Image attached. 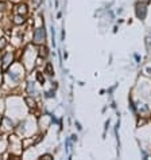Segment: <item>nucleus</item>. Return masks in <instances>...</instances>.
<instances>
[{"mask_svg": "<svg viewBox=\"0 0 151 160\" xmlns=\"http://www.w3.org/2000/svg\"><path fill=\"white\" fill-rule=\"evenodd\" d=\"M15 12H16L18 15H23V16H26L27 12H29V8H27V6L24 3H18L16 7H15Z\"/></svg>", "mask_w": 151, "mask_h": 160, "instance_id": "20e7f679", "label": "nucleus"}, {"mask_svg": "<svg viewBox=\"0 0 151 160\" xmlns=\"http://www.w3.org/2000/svg\"><path fill=\"white\" fill-rule=\"evenodd\" d=\"M24 22H26V19H24V16L23 15H15L14 16V19H12V23L14 24H18V26H19V24H23Z\"/></svg>", "mask_w": 151, "mask_h": 160, "instance_id": "39448f33", "label": "nucleus"}, {"mask_svg": "<svg viewBox=\"0 0 151 160\" xmlns=\"http://www.w3.org/2000/svg\"><path fill=\"white\" fill-rule=\"evenodd\" d=\"M1 57H3V55H1V52H0V61H1Z\"/></svg>", "mask_w": 151, "mask_h": 160, "instance_id": "2eb2a0df", "label": "nucleus"}, {"mask_svg": "<svg viewBox=\"0 0 151 160\" xmlns=\"http://www.w3.org/2000/svg\"><path fill=\"white\" fill-rule=\"evenodd\" d=\"M26 102L29 104L30 108H35V101H34V100L31 101V98H30V97H27V98H26Z\"/></svg>", "mask_w": 151, "mask_h": 160, "instance_id": "1a4fd4ad", "label": "nucleus"}, {"mask_svg": "<svg viewBox=\"0 0 151 160\" xmlns=\"http://www.w3.org/2000/svg\"><path fill=\"white\" fill-rule=\"evenodd\" d=\"M10 1H12V3H21V0H10Z\"/></svg>", "mask_w": 151, "mask_h": 160, "instance_id": "ddd939ff", "label": "nucleus"}, {"mask_svg": "<svg viewBox=\"0 0 151 160\" xmlns=\"http://www.w3.org/2000/svg\"><path fill=\"white\" fill-rule=\"evenodd\" d=\"M1 19H3V14L0 12V22H1Z\"/></svg>", "mask_w": 151, "mask_h": 160, "instance_id": "4468645a", "label": "nucleus"}, {"mask_svg": "<svg viewBox=\"0 0 151 160\" xmlns=\"http://www.w3.org/2000/svg\"><path fill=\"white\" fill-rule=\"evenodd\" d=\"M1 120H3V119H1V114H0V122H1Z\"/></svg>", "mask_w": 151, "mask_h": 160, "instance_id": "dca6fc26", "label": "nucleus"}, {"mask_svg": "<svg viewBox=\"0 0 151 160\" xmlns=\"http://www.w3.org/2000/svg\"><path fill=\"white\" fill-rule=\"evenodd\" d=\"M31 1H32V6H34V7H39L43 0H31Z\"/></svg>", "mask_w": 151, "mask_h": 160, "instance_id": "9d476101", "label": "nucleus"}, {"mask_svg": "<svg viewBox=\"0 0 151 160\" xmlns=\"http://www.w3.org/2000/svg\"><path fill=\"white\" fill-rule=\"evenodd\" d=\"M39 55L43 57V58H46L47 57V49L45 46H42V44L39 46Z\"/></svg>", "mask_w": 151, "mask_h": 160, "instance_id": "423d86ee", "label": "nucleus"}, {"mask_svg": "<svg viewBox=\"0 0 151 160\" xmlns=\"http://www.w3.org/2000/svg\"><path fill=\"white\" fill-rule=\"evenodd\" d=\"M146 14H147V8L144 4H136V16L143 20L146 17Z\"/></svg>", "mask_w": 151, "mask_h": 160, "instance_id": "7ed1b4c3", "label": "nucleus"}, {"mask_svg": "<svg viewBox=\"0 0 151 160\" xmlns=\"http://www.w3.org/2000/svg\"><path fill=\"white\" fill-rule=\"evenodd\" d=\"M32 42H34L35 44H38V46H41V44L45 43V39H46V34H45V28H42V27H39V28H37L34 31V36H32Z\"/></svg>", "mask_w": 151, "mask_h": 160, "instance_id": "f257e3e1", "label": "nucleus"}, {"mask_svg": "<svg viewBox=\"0 0 151 160\" xmlns=\"http://www.w3.org/2000/svg\"><path fill=\"white\" fill-rule=\"evenodd\" d=\"M14 52H6L3 57H1V70L6 71L8 67H11V65L14 63Z\"/></svg>", "mask_w": 151, "mask_h": 160, "instance_id": "f03ea898", "label": "nucleus"}, {"mask_svg": "<svg viewBox=\"0 0 151 160\" xmlns=\"http://www.w3.org/2000/svg\"><path fill=\"white\" fill-rule=\"evenodd\" d=\"M38 79H39V82H41V84H45V78L42 77L41 73H38Z\"/></svg>", "mask_w": 151, "mask_h": 160, "instance_id": "f8f14e48", "label": "nucleus"}, {"mask_svg": "<svg viewBox=\"0 0 151 160\" xmlns=\"http://www.w3.org/2000/svg\"><path fill=\"white\" fill-rule=\"evenodd\" d=\"M41 159H45V160H50V159H53V156L50 153H45V155H42L41 156Z\"/></svg>", "mask_w": 151, "mask_h": 160, "instance_id": "9b49d317", "label": "nucleus"}, {"mask_svg": "<svg viewBox=\"0 0 151 160\" xmlns=\"http://www.w3.org/2000/svg\"><path fill=\"white\" fill-rule=\"evenodd\" d=\"M46 71H47V74H49V76H53V74H54V71H53V67H51V63H47L46 65Z\"/></svg>", "mask_w": 151, "mask_h": 160, "instance_id": "6e6552de", "label": "nucleus"}, {"mask_svg": "<svg viewBox=\"0 0 151 160\" xmlns=\"http://www.w3.org/2000/svg\"><path fill=\"white\" fill-rule=\"evenodd\" d=\"M6 46H7V41L4 38H0V51L3 49H6Z\"/></svg>", "mask_w": 151, "mask_h": 160, "instance_id": "0eeeda50", "label": "nucleus"}]
</instances>
